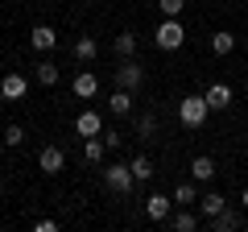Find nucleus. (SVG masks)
<instances>
[{"label":"nucleus","instance_id":"obj_1","mask_svg":"<svg viewBox=\"0 0 248 232\" xmlns=\"http://www.w3.org/2000/svg\"><path fill=\"white\" fill-rule=\"evenodd\" d=\"M133 166L128 162H108V170H104V187L112 191V195H128L133 191Z\"/></svg>","mask_w":248,"mask_h":232},{"label":"nucleus","instance_id":"obj_2","mask_svg":"<svg viewBox=\"0 0 248 232\" xmlns=\"http://www.w3.org/2000/svg\"><path fill=\"white\" fill-rule=\"evenodd\" d=\"M153 42H157V50H182V42H186V29H182V21L178 17H166L157 25V33H153Z\"/></svg>","mask_w":248,"mask_h":232},{"label":"nucleus","instance_id":"obj_3","mask_svg":"<svg viewBox=\"0 0 248 232\" xmlns=\"http://www.w3.org/2000/svg\"><path fill=\"white\" fill-rule=\"evenodd\" d=\"M207 112H211V108H207V96H186L182 104H178V120H182L186 129H199L207 120Z\"/></svg>","mask_w":248,"mask_h":232},{"label":"nucleus","instance_id":"obj_4","mask_svg":"<svg viewBox=\"0 0 248 232\" xmlns=\"http://www.w3.org/2000/svg\"><path fill=\"white\" fill-rule=\"evenodd\" d=\"M141 83H145V66L137 63V58H120V66H116V87L141 91Z\"/></svg>","mask_w":248,"mask_h":232},{"label":"nucleus","instance_id":"obj_5","mask_svg":"<svg viewBox=\"0 0 248 232\" xmlns=\"http://www.w3.org/2000/svg\"><path fill=\"white\" fill-rule=\"evenodd\" d=\"M37 166H42V174H62V166H66V153H62L58 145H42V153H37Z\"/></svg>","mask_w":248,"mask_h":232},{"label":"nucleus","instance_id":"obj_6","mask_svg":"<svg viewBox=\"0 0 248 232\" xmlns=\"http://www.w3.org/2000/svg\"><path fill=\"white\" fill-rule=\"evenodd\" d=\"M25 91H29V79H25V75L9 71L4 79H0V96H4V99H21Z\"/></svg>","mask_w":248,"mask_h":232},{"label":"nucleus","instance_id":"obj_7","mask_svg":"<svg viewBox=\"0 0 248 232\" xmlns=\"http://www.w3.org/2000/svg\"><path fill=\"white\" fill-rule=\"evenodd\" d=\"M75 133H79V137H99V133H104L99 112H91V108H87V112H79V116H75Z\"/></svg>","mask_w":248,"mask_h":232},{"label":"nucleus","instance_id":"obj_8","mask_svg":"<svg viewBox=\"0 0 248 232\" xmlns=\"http://www.w3.org/2000/svg\"><path fill=\"white\" fill-rule=\"evenodd\" d=\"M29 46H33L37 54H50L54 46H58V33H54L50 25H33V33H29Z\"/></svg>","mask_w":248,"mask_h":232},{"label":"nucleus","instance_id":"obj_9","mask_svg":"<svg viewBox=\"0 0 248 232\" xmlns=\"http://www.w3.org/2000/svg\"><path fill=\"white\" fill-rule=\"evenodd\" d=\"M203 96H207V108H211V112H223V108L232 104V87L228 83H211Z\"/></svg>","mask_w":248,"mask_h":232},{"label":"nucleus","instance_id":"obj_10","mask_svg":"<svg viewBox=\"0 0 248 232\" xmlns=\"http://www.w3.org/2000/svg\"><path fill=\"white\" fill-rule=\"evenodd\" d=\"M223 207H228V199H223L219 191H207V195L199 199V212H203V220H215V215H219Z\"/></svg>","mask_w":248,"mask_h":232},{"label":"nucleus","instance_id":"obj_11","mask_svg":"<svg viewBox=\"0 0 248 232\" xmlns=\"http://www.w3.org/2000/svg\"><path fill=\"white\" fill-rule=\"evenodd\" d=\"M170 203H174L170 195H149L145 199V215L149 220H170Z\"/></svg>","mask_w":248,"mask_h":232},{"label":"nucleus","instance_id":"obj_12","mask_svg":"<svg viewBox=\"0 0 248 232\" xmlns=\"http://www.w3.org/2000/svg\"><path fill=\"white\" fill-rule=\"evenodd\" d=\"M190 179H195V182H211L215 179V162L207 158V153H199V158L190 162Z\"/></svg>","mask_w":248,"mask_h":232},{"label":"nucleus","instance_id":"obj_13","mask_svg":"<svg viewBox=\"0 0 248 232\" xmlns=\"http://www.w3.org/2000/svg\"><path fill=\"white\" fill-rule=\"evenodd\" d=\"M207 228H215V232H236L240 228V212H232V207H223L215 220H207Z\"/></svg>","mask_w":248,"mask_h":232},{"label":"nucleus","instance_id":"obj_14","mask_svg":"<svg viewBox=\"0 0 248 232\" xmlns=\"http://www.w3.org/2000/svg\"><path fill=\"white\" fill-rule=\"evenodd\" d=\"M112 50H116V58H133V54H137V33H133V29H124V33H116Z\"/></svg>","mask_w":248,"mask_h":232},{"label":"nucleus","instance_id":"obj_15","mask_svg":"<svg viewBox=\"0 0 248 232\" xmlns=\"http://www.w3.org/2000/svg\"><path fill=\"white\" fill-rule=\"evenodd\" d=\"M108 108H112L116 116H128V112H133V91H124V87H116L112 96H108Z\"/></svg>","mask_w":248,"mask_h":232},{"label":"nucleus","instance_id":"obj_16","mask_svg":"<svg viewBox=\"0 0 248 232\" xmlns=\"http://www.w3.org/2000/svg\"><path fill=\"white\" fill-rule=\"evenodd\" d=\"M95 91H99V79H95V75H91V71L75 75V96H79V99H91V96H95Z\"/></svg>","mask_w":248,"mask_h":232},{"label":"nucleus","instance_id":"obj_17","mask_svg":"<svg viewBox=\"0 0 248 232\" xmlns=\"http://www.w3.org/2000/svg\"><path fill=\"white\" fill-rule=\"evenodd\" d=\"M211 50L219 54V58H228V54L236 50V33H232V29H219V33H211Z\"/></svg>","mask_w":248,"mask_h":232},{"label":"nucleus","instance_id":"obj_18","mask_svg":"<svg viewBox=\"0 0 248 232\" xmlns=\"http://www.w3.org/2000/svg\"><path fill=\"white\" fill-rule=\"evenodd\" d=\"M75 58H79V63H95L99 58V42L95 37H79V42H75Z\"/></svg>","mask_w":248,"mask_h":232},{"label":"nucleus","instance_id":"obj_19","mask_svg":"<svg viewBox=\"0 0 248 232\" xmlns=\"http://www.w3.org/2000/svg\"><path fill=\"white\" fill-rule=\"evenodd\" d=\"M33 75H37V83H42V87H54V83H58V66H54L50 58H42V63L33 66Z\"/></svg>","mask_w":248,"mask_h":232},{"label":"nucleus","instance_id":"obj_20","mask_svg":"<svg viewBox=\"0 0 248 232\" xmlns=\"http://www.w3.org/2000/svg\"><path fill=\"white\" fill-rule=\"evenodd\" d=\"M128 166H133V179H137V182H149V179H153V162L145 158V153H137Z\"/></svg>","mask_w":248,"mask_h":232},{"label":"nucleus","instance_id":"obj_21","mask_svg":"<svg viewBox=\"0 0 248 232\" xmlns=\"http://www.w3.org/2000/svg\"><path fill=\"white\" fill-rule=\"evenodd\" d=\"M137 133H141V141H153V133H157V116L141 112V116H137Z\"/></svg>","mask_w":248,"mask_h":232},{"label":"nucleus","instance_id":"obj_22","mask_svg":"<svg viewBox=\"0 0 248 232\" xmlns=\"http://www.w3.org/2000/svg\"><path fill=\"white\" fill-rule=\"evenodd\" d=\"M174 203H199L195 179H190V182H178V187H174Z\"/></svg>","mask_w":248,"mask_h":232},{"label":"nucleus","instance_id":"obj_23","mask_svg":"<svg viewBox=\"0 0 248 232\" xmlns=\"http://www.w3.org/2000/svg\"><path fill=\"white\" fill-rule=\"evenodd\" d=\"M104 149H108L104 137H87V145H83V158H87V162H99V158H104Z\"/></svg>","mask_w":248,"mask_h":232},{"label":"nucleus","instance_id":"obj_24","mask_svg":"<svg viewBox=\"0 0 248 232\" xmlns=\"http://www.w3.org/2000/svg\"><path fill=\"white\" fill-rule=\"evenodd\" d=\"M174 228L178 232H195L199 228V215L195 212H174Z\"/></svg>","mask_w":248,"mask_h":232},{"label":"nucleus","instance_id":"obj_25","mask_svg":"<svg viewBox=\"0 0 248 232\" xmlns=\"http://www.w3.org/2000/svg\"><path fill=\"white\" fill-rule=\"evenodd\" d=\"M157 9H161V17H178L186 9V0H157Z\"/></svg>","mask_w":248,"mask_h":232},{"label":"nucleus","instance_id":"obj_26","mask_svg":"<svg viewBox=\"0 0 248 232\" xmlns=\"http://www.w3.org/2000/svg\"><path fill=\"white\" fill-rule=\"evenodd\" d=\"M4 141H9V145H21V141H25V129H21V125H9V129H4Z\"/></svg>","mask_w":248,"mask_h":232},{"label":"nucleus","instance_id":"obj_27","mask_svg":"<svg viewBox=\"0 0 248 232\" xmlns=\"http://www.w3.org/2000/svg\"><path fill=\"white\" fill-rule=\"evenodd\" d=\"M99 137H104V145H108V149H116V145L124 141V137H120V133H112V129H108V133H99Z\"/></svg>","mask_w":248,"mask_h":232},{"label":"nucleus","instance_id":"obj_28","mask_svg":"<svg viewBox=\"0 0 248 232\" xmlns=\"http://www.w3.org/2000/svg\"><path fill=\"white\" fill-rule=\"evenodd\" d=\"M240 199H244V212H248V187H244V195H240Z\"/></svg>","mask_w":248,"mask_h":232}]
</instances>
